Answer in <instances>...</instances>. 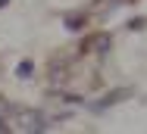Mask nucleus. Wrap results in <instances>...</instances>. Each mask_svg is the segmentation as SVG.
Wrapping results in <instances>:
<instances>
[{
  "label": "nucleus",
  "mask_w": 147,
  "mask_h": 134,
  "mask_svg": "<svg viewBox=\"0 0 147 134\" xmlns=\"http://www.w3.org/2000/svg\"><path fill=\"white\" fill-rule=\"evenodd\" d=\"M97 47H100V53H103V50L110 47V38H107V34H100V38H97Z\"/></svg>",
  "instance_id": "2"
},
{
  "label": "nucleus",
  "mask_w": 147,
  "mask_h": 134,
  "mask_svg": "<svg viewBox=\"0 0 147 134\" xmlns=\"http://www.w3.org/2000/svg\"><path fill=\"white\" fill-rule=\"evenodd\" d=\"M16 119H19V128L22 131H44L47 128V119L41 112H34V109H19Z\"/></svg>",
  "instance_id": "1"
},
{
  "label": "nucleus",
  "mask_w": 147,
  "mask_h": 134,
  "mask_svg": "<svg viewBox=\"0 0 147 134\" xmlns=\"http://www.w3.org/2000/svg\"><path fill=\"white\" fill-rule=\"evenodd\" d=\"M0 3H3V0H0Z\"/></svg>",
  "instance_id": "3"
}]
</instances>
